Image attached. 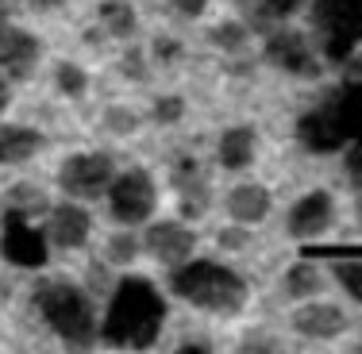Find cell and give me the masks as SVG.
I'll return each instance as SVG.
<instances>
[{
    "label": "cell",
    "instance_id": "cell-1",
    "mask_svg": "<svg viewBox=\"0 0 362 354\" xmlns=\"http://www.w3.org/2000/svg\"><path fill=\"white\" fill-rule=\"evenodd\" d=\"M166 324V300L146 278H124L116 285L108 300L105 324L97 327L105 335L108 347H127V350H143L154 347V339L162 335Z\"/></svg>",
    "mask_w": 362,
    "mask_h": 354
},
{
    "label": "cell",
    "instance_id": "cell-2",
    "mask_svg": "<svg viewBox=\"0 0 362 354\" xmlns=\"http://www.w3.org/2000/svg\"><path fill=\"white\" fill-rule=\"evenodd\" d=\"M170 289H174V297L204 308V312H220V316L243 312L247 297H251L247 281L220 262H177Z\"/></svg>",
    "mask_w": 362,
    "mask_h": 354
},
{
    "label": "cell",
    "instance_id": "cell-3",
    "mask_svg": "<svg viewBox=\"0 0 362 354\" xmlns=\"http://www.w3.org/2000/svg\"><path fill=\"white\" fill-rule=\"evenodd\" d=\"M35 305L42 319H47L50 327H54V335L66 343V347H93L97 343V312H93L89 297H85L81 289H74V285H42L35 293Z\"/></svg>",
    "mask_w": 362,
    "mask_h": 354
},
{
    "label": "cell",
    "instance_id": "cell-4",
    "mask_svg": "<svg viewBox=\"0 0 362 354\" xmlns=\"http://www.w3.org/2000/svg\"><path fill=\"white\" fill-rule=\"evenodd\" d=\"M313 23L327 62H347L362 39V0H316Z\"/></svg>",
    "mask_w": 362,
    "mask_h": 354
},
{
    "label": "cell",
    "instance_id": "cell-5",
    "mask_svg": "<svg viewBox=\"0 0 362 354\" xmlns=\"http://www.w3.org/2000/svg\"><path fill=\"white\" fill-rule=\"evenodd\" d=\"M108 208H112V220H119V223H143L146 216L158 208L154 177L146 174V170H124V174H112V181H108Z\"/></svg>",
    "mask_w": 362,
    "mask_h": 354
},
{
    "label": "cell",
    "instance_id": "cell-6",
    "mask_svg": "<svg viewBox=\"0 0 362 354\" xmlns=\"http://www.w3.org/2000/svg\"><path fill=\"white\" fill-rule=\"evenodd\" d=\"M112 158L100 151H89V154H74V158L62 162L58 170V185H62L66 196L74 201H97V196L108 193V181H112Z\"/></svg>",
    "mask_w": 362,
    "mask_h": 354
},
{
    "label": "cell",
    "instance_id": "cell-7",
    "mask_svg": "<svg viewBox=\"0 0 362 354\" xmlns=\"http://www.w3.org/2000/svg\"><path fill=\"white\" fill-rule=\"evenodd\" d=\"M0 254L12 266H23V270H39L47 266V235L39 228H31V220L23 212L8 208L4 212V235H0Z\"/></svg>",
    "mask_w": 362,
    "mask_h": 354
},
{
    "label": "cell",
    "instance_id": "cell-8",
    "mask_svg": "<svg viewBox=\"0 0 362 354\" xmlns=\"http://www.w3.org/2000/svg\"><path fill=\"white\" fill-rule=\"evenodd\" d=\"M170 181H174L181 216H189V220H193V216H204L212 193H209V174H204L201 162L189 158V154H181V158L174 162V170H170Z\"/></svg>",
    "mask_w": 362,
    "mask_h": 354
},
{
    "label": "cell",
    "instance_id": "cell-9",
    "mask_svg": "<svg viewBox=\"0 0 362 354\" xmlns=\"http://www.w3.org/2000/svg\"><path fill=\"white\" fill-rule=\"evenodd\" d=\"M266 58H270L278 70L286 73H297V77H320V62L313 58V50H308V42L300 31H274L270 39H266Z\"/></svg>",
    "mask_w": 362,
    "mask_h": 354
},
{
    "label": "cell",
    "instance_id": "cell-10",
    "mask_svg": "<svg viewBox=\"0 0 362 354\" xmlns=\"http://www.w3.org/2000/svg\"><path fill=\"white\" fill-rule=\"evenodd\" d=\"M39 39L31 31H20V28H0V73H8L12 81H28L35 73V62H39Z\"/></svg>",
    "mask_w": 362,
    "mask_h": 354
},
{
    "label": "cell",
    "instance_id": "cell-11",
    "mask_svg": "<svg viewBox=\"0 0 362 354\" xmlns=\"http://www.w3.org/2000/svg\"><path fill=\"white\" fill-rule=\"evenodd\" d=\"M332 223H335V201H332V193H320V189H316V193L300 196L289 208L286 228H289L293 239H316V235H324Z\"/></svg>",
    "mask_w": 362,
    "mask_h": 354
},
{
    "label": "cell",
    "instance_id": "cell-12",
    "mask_svg": "<svg viewBox=\"0 0 362 354\" xmlns=\"http://www.w3.org/2000/svg\"><path fill=\"white\" fill-rule=\"evenodd\" d=\"M193 247H197V235L185 228V223H174V220L151 223V228H146V239H143V250L151 258H158L162 266L185 262V258L193 254Z\"/></svg>",
    "mask_w": 362,
    "mask_h": 354
},
{
    "label": "cell",
    "instance_id": "cell-13",
    "mask_svg": "<svg viewBox=\"0 0 362 354\" xmlns=\"http://www.w3.org/2000/svg\"><path fill=\"white\" fill-rule=\"evenodd\" d=\"M47 243L62 247V250H77L85 247V239H89L93 231V216L81 208V204H54V208H47Z\"/></svg>",
    "mask_w": 362,
    "mask_h": 354
},
{
    "label": "cell",
    "instance_id": "cell-14",
    "mask_svg": "<svg viewBox=\"0 0 362 354\" xmlns=\"http://www.w3.org/2000/svg\"><path fill=\"white\" fill-rule=\"evenodd\" d=\"M293 327L305 339H335L347 331V312L339 305H327V300H308L293 312Z\"/></svg>",
    "mask_w": 362,
    "mask_h": 354
},
{
    "label": "cell",
    "instance_id": "cell-15",
    "mask_svg": "<svg viewBox=\"0 0 362 354\" xmlns=\"http://www.w3.org/2000/svg\"><path fill=\"white\" fill-rule=\"evenodd\" d=\"M297 139L308 146V151L316 154H327V151H339L343 143H347V135H343L339 119H335L332 108H316L308 112V116L297 119Z\"/></svg>",
    "mask_w": 362,
    "mask_h": 354
},
{
    "label": "cell",
    "instance_id": "cell-16",
    "mask_svg": "<svg viewBox=\"0 0 362 354\" xmlns=\"http://www.w3.org/2000/svg\"><path fill=\"white\" fill-rule=\"evenodd\" d=\"M270 193H266L262 185H239L228 193V216L235 223H247V228H255V223H262L266 216H270Z\"/></svg>",
    "mask_w": 362,
    "mask_h": 354
},
{
    "label": "cell",
    "instance_id": "cell-17",
    "mask_svg": "<svg viewBox=\"0 0 362 354\" xmlns=\"http://www.w3.org/2000/svg\"><path fill=\"white\" fill-rule=\"evenodd\" d=\"M47 146V139L35 127H4L0 124V166H20V162L35 158Z\"/></svg>",
    "mask_w": 362,
    "mask_h": 354
},
{
    "label": "cell",
    "instance_id": "cell-18",
    "mask_svg": "<svg viewBox=\"0 0 362 354\" xmlns=\"http://www.w3.org/2000/svg\"><path fill=\"white\" fill-rule=\"evenodd\" d=\"M220 166L223 170H247L255 162V127L239 124V127H228V131L220 135Z\"/></svg>",
    "mask_w": 362,
    "mask_h": 354
},
{
    "label": "cell",
    "instance_id": "cell-19",
    "mask_svg": "<svg viewBox=\"0 0 362 354\" xmlns=\"http://www.w3.org/2000/svg\"><path fill=\"white\" fill-rule=\"evenodd\" d=\"M332 112H335V119H339L343 135L362 143V81H351L347 89H343V97L335 100Z\"/></svg>",
    "mask_w": 362,
    "mask_h": 354
},
{
    "label": "cell",
    "instance_id": "cell-20",
    "mask_svg": "<svg viewBox=\"0 0 362 354\" xmlns=\"http://www.w3.org/2000/svg\"><path fill=\"white\" fill-rule=\"evenodd\" d=\"M97 16H100V23H105V31L112 39H132L135 35V8H132V0H100Z\"/></svg>",
    "mask_w": 362,
    "mask_h": 354
},
{
    "label": "cell",
    "instance_id": "cell-21",
    "mask_svg": "<svg viewBox=\"0 0 362 354\" xmlns=\"http://www.w3.org/2000/svg\"><path fill=\"white\" fill-rule=\"evenodd\" d=\"M286 289H289V297L305 300V297H316V293L324 289V278L313 262H297L286 270Z\"/></svg>",
    "mask_w": 362,
    "mask_h": 354
},
{
    "label": "cell",
    "instance_id": "cell-22",
    "mask_svg": "<svg viewBox=\"0 0 362 354\" xmlns=\"http://www.w3.org/2000/svg\"><path fill=\"white\" fill-rule=\"evenodd\" d=\"M300 0H247V12H251V23L258 28H270V23H281L297 12Z\"/></svg>",
    "mask_w": 362,
    "mask_h": 354
},
{
    "label": "cell",
    "instance_id": "cell-23",
    "mask_svg": "<svg viewBox=\"0 0 362 354\" xmlns=\"http://www.w3.org/2000/svg\"><path fill=\"white\" fill-rule=\"evenodd\" d=\"M54 85H58V93H62V97L81 100V97H85V89H89V73H85L77 62H58Z\"/></svg>",
    "mask_w": 362,
    "mask_h": 354
},
{
    "label": "cell",
    "instance_id": "cell-24",
    "mask_svg": "<svg viewBox=\"0 0 362 354\" xmlns=\"http://www.w3.org/2000/svg\"><path fill=\"white\" fill-rule=\"evenodd\" d=\"M8 208H16L23 216H35V212H47L50 201L42 196V189H35V185H16L12 193H8Z\"/></svg>",
    "mask_w": 362,
    "mask_h": 354
},
{
    "label": "cell",
    "instance_id": "cell-25",
    "mask_svg": "<svg viewBox=\"0 0 362 354\" xmlns=\"http://www.w3.org/2000/svg\"><path fill=\"white\" fill-rule=\"evenodd\" d=\"M139 247H143L139 239L124 231V235H112L108 243H105V254H108L112 266H132L135 258H139Z\"/></svg>",
    "mask_w": 362,
    "mask_h": 354
},
{
    "label": "cell",
    "instance_id": "cell-26",
    "mask_svg": "<svg viewBox=\"0 0 362 354\" xmlns=\"http://www.w3.org/2000/svg\"><path fill=\"white\" fill-rule=\"evenodd\" d=\"M332 273H335V281L362 305V258H343V262L332 266Z\"/></svg>",
    "mask_w": 362,
    "mask_h": 354
},
{
    "label": "cell",
    "instance_id": "cell-27",
    "mask_svg": "<svg viewBox=\"0 0 362 354\" xmlns=\"http://www.w3.org/2000/svg\"><path fill=\"white\" fill-rule=\"evenodd\" d=\"M105 127L112 135H135V127H139V116H135L132 108H124V105H112L105 112Z\"/></svg>",
    "mask_w": 362,
    "mask_h": 354
},
{
    "label": "cell",
    "instance_id": "cell-28",
    "mask_svg": "<svg viewBox=\"0 0 362 354\" xmlns=\"http://www.w3.org/2000/svg\"><path fill=\"white\" fill-rule=\"evenodd\" d=\"M212 42L223 47V50H243L247 28H243V23H216V28H212Z\"/></svg>",
    "mask_w": 362,
    "mask_h": 354
},
{
    "label": "cell",
    "instance_id": "cell-29",
    "mask_svg": "<svg viewBox=\"0 0 362 354\" xmlns=\"http://www.w3.org/2000/svg\"><path fill=\"white\" fill-rule=\"evenodd\" d=\"M181 116H185V100L181 97H158L154 100V124L170 127V124H177Z\"/></svg>",
    "mask_w": 362,
    "mask_h": 354
},
{
    "label": "cell",
    "instance_id": "cell-30",
    "mask_svg": "<svg viewBox=\"0 0 362 354\" xmlns=\"http://www.w3.org/2000/svg\"><path fill=\"white\" fill-rule=\"evenodd\" d=\"M216 239H220V247H223V250H243V247H251V231H247V223L223 228Z\"/></svg>",
    "mask_w": 362,
    "mask_h": 354
},
{
    "label": "cell",
    "instance_id": "cell-31",
    "mask_svg": "<svg viewBox=\"0 0 362 354\" xmlns=\"http://www.w3.org/2000/svg\"><path fill=\"white\" fill-rule=\"evenodd\" d=\"M119 70L132 77V81H139V77L146 73V66H143V50H127L124 62H119Z\"/></svg>",
    "mask_w": 362,
    "mask_h": 354
},
{
    "label": "cell",
    "instance_id": "cell-32",
    "mask_svg": "<svg viewBox=\"0 0 362 354\" xmlns=\"http://www.w3.org/2000/svg\"><path fill=\"white\" fill-rule=\"evenodd\" d=\"M243 350L255 354V350H278V343H274V335H262V331H251L243 339Z\"/></svg>",
    "mask_w": 362,
    "mask_h": 354
},
{
    "label": "cell",
    "instance_id": "cell-33",
    "mask_svg": "<svg viewBox=\"0 0 362 354\" xmlns=\"http://www.w3.org/2000/svg\"><path fill=\"white\" fill-rule=\"evenodd\" d=\"M174 8H177L181 16H189V20H197V16H204L209 0H174Z\"/></svg>",
    "mask_w": 362,
    "mask_h": 354
},
{
    "label": "cell",
    "instance_id": "cell-34",
    "mask_svg": "<svg viewBox=\"0 0 362 354\" xmlns=\"http://www.w3.org/2000/svg\"><path fill=\"white\" fill-rule=\"evenodd\" d=\"M347 170H351V177H355V189H362V143H358V151L347 158Z\"/></svg>",
    "mask_w": 362,
    "mask_h": 354
},
{
    "label": "cell",
    "instance_id": "cell-35",
    "mask_svg": "<svg viewBox=\"0 0 362 354\" xmlns=\"http://www.w3.org/2000/svg\"><path fill=\"white\" fill-rule=\"evenodd\" d=\"M177 42L174 39H158V42H154V54H158V58H177Z\"/></svg>",
    "mask_w": 362,
    "mask_h": 354
},
{
    "label": "cell",
    "instance_id": "cell-36",
    "mask_svg": "<svg viewBox=\"0 0 362 354\" xmlns=\"http://www.w3.org/2000/svg\"><path fill=\"white\" fill-rule=\"evenodd\" d=\"M212 347H209V343H181V347H177V354H209Z\"/></svg>",
    "mask_w": 362,
    "mask_h": 354
},
{
    "label": "cell",
    "instance_id": "cell-37",
    "mask_svg": "<svg viewBox=\"0 0 362 354\" xmlns=\"http://www.w3.org/2000/svg\"><path fill=\"white\" fill-rule=\"evenodd\" d=\"M4 108H8V81H4V73H0V116H4Z\"/></svg>",
    "mask_w": 362,
    "mask_h": 354
},
{
    "label": "cell",
    "instance_id": "cell-38",
    "mask_svg": "<svg viewBox=\"0 0 362 354\" xmlns=\"http://www.w3.org/2000/svg\"><path fill=\"white\" fill-rule=\"evenodd\" d=\"M62 4H66V0H35L39 12H50V8H62Z\"/></svg>",
    "mask_w": 362,
    "mask_h": 354
},
{
    "label": "cell",
    "instance_id": "cell-39",
    "mask_svg": "<svg viewBox=\"0 0 362 354\" xmlns=\"http://www.w3.org/2000/svg\"><path fill=\"white\" fill-rule=\"evenodd\" d=\"M351 81H362V58H351Z\"/></svg>",
    "mask_w": 362,
    "mask_h": 354
},
{
    "label": "cell",
    "instance_id": "cell-40",
    "mask_svg": "<svg viewBox=\"0 0 362 354\" xmlns=\"http://www.w3.org/2000/svg\"><path fill=\"white\" fill-rule=\"evenodd\" d=\"M355 208H358V220H362V189H358V204H355Z\"/></svg>",
    "mask_w": 362,
    "mask_h": 354
},
{
    "label": "cell",
    "instance_id": "cell-41",
    "mask_svg": "<svg viewBox=\"0 0 362 354\" xmlns=\"http://www.w3.org/2000/svg\"><path fill=\"white\" fill-rule=\"evenodd\" d=\"M0 28H4V16H0Z\"/></svg>",
    "mask_w": 362,
    "mask_h": 354
}]
</instances>
